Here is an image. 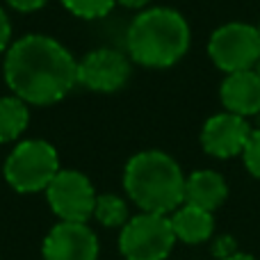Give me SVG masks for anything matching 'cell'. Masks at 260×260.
Instances as JSON below:
<instances>
[{
    "label": "cell",
    "mask_w": 260,
    "mask_h": 260,
    "mask_svg": "<svg viewBox=\"0 0 260 260\" xmlns=\"http://www.w3.org/2000/svg\"><path fill=\"white\" fill-rule=\"evenodd\" d=\"M212 253H215V258L226 260L238 253V244H235V240L231 238V235H221V238H217L215 244H212Z\"/></svg>",
    "instance_id": "cell-18"
},
{
    "label": "cell",
    "mask_w": 260,
    "mask_h": 260,
    "mask_svg": "<svg viewBox=\"0 0 260 260\" xmlns=\"http://www.w3.org/2000/svg\"><path fill=\"white\" fill-rule=\"evenodd\" d=\"M229 199V185L226 178L219 171L212 169H199L185 178V201L199 206L203 210L215 212L217 208H221Z\"/></svg>",
    "instance_id": "cell-12"
},
{
    "label": "cell",
    "mask_w": 260,
    "mask_h": 260,
    "mask_svg": "<svg viewBox=\"0 0 260 260\" xmlns=\"http://www.w3.org/2000/svg\"><path fill=\"white\" fill-rule=\"evenodd\" d=\"M176 242L169 215L139 212L121 226L119 253L126 260H167Z\"/></svg>",
    "instance_id": "cell-5"
},
{
    "label": "cell",
    "mask_w": 260,
    "mask_h": 260,
    "mask_svg": "<svg viewBox=\"0 0 260 260\" xmlns=\"http://www.w3.org/2000/svg\"><path fill=\"white\" fill-rule=\"evenodd\" d=\"M94 217L99 219L101 226L121 229L130 219L126 199L119 197V194H99L96 197V206H94Z\"/></svg>",
    "instance_id": "cell-15"
},
{
    "label": "cell",
    "mask_w": 260,
    "mask_h": 260,
    "mask_svg": "<svg viewBox=\"0 0 260 260\" xmlns=\"http://www.w3.org/2000/svg\"><path fill=\"white\" fill-rule=\"evenodd\" d=\"M96 189L89 176L78 169H59L57 176L46 187V199L59 221H87L94 217Z\"/></svg>",
    "instance_id": "cell-7"
},
{
    "label": "cell",
    "mask_w": 260,
    "mask_h": 260,
    "mask_svg": "<svg viewBox=\"0 0 260 260\" xmlns=\"http://www.w3.org/2000/svg\"><path fill=\"white\" fill-rule=\"evenodd\" d=\"M219 101L226 112L240 117H258L260 114V76L253 69L238 73H226L219 87Z\"/></svg>",
    "instance_id": "cell-11"
},
{
    "label": "cell",
    "mask_w": 260,
    "mask_h": 260,
    "mask_svg": "<svg viewBox=\"0 0 260 260\" xmlns=\"http://www.w3.org/2000/svg\"><path fill=\"white\" fill-rule=\"evenodd\" d=\"M59 3L73 16L85 18V21H96V18L108 16L114 9L117 0H59Z\"/></svg>",
    "instance_id": "cell-16"
},
{
    "label": "cell",
    "mask_w": 260,
    "mask_h": 260,
    "mask_svg": "<svg viewBox=\"0 0 260 260\" xmlns=\"http://www.w3.org/2000/svg\"><path fill=\"white\" fill-rule=\"evenodd\" d=\"M226 260H256L253 256H249V253H235V256H231V258H226Z\"/></svg>",
    "instance_id": "cell-22"
},
{
    "label": "cell",
    "mask_w": 260,
    "mask_h": 260,
    "mask_svg": "<svg viewBox=\"0 0 260 260\" xmlns=\"http://www.w3.org/2000/svg\"><path fill=\"white\" fill-rule=\"evenodd\" d=\"M253 71H256L258 76H260V59H258V64H256V69H253Z\"/></svg>",
    "instance_id": "cell-23"
},
{
    "label": "cell",
    "mask_w": 260,
    "mask_h": 260,
    "mask_svg": "<svg viewBox=\"0 0 260 260\" xmlns=\"http://www.w3.org/2000/svg\"><path fill=\"white\" fill-rule=\"evenodd\" d=\"M30 126V105L18 96H0V144L16 142Z\"/></svg>",
    "instance_id": "cell-14"
},
{
    "label": "cell",
    "mask_w": 260,
    "mask_h": 260,
    "mask_svg": "<svg viewBox=\"0 0 260 260\" xmlns=\"http://www.w3.org/2000/svg\"><path fill=\"white\" fill-rule=\"evenodd\" d=\"M258 30H260V21H258Z\"/></svg>",
    "instance_id": "cell-24"
},
{
    "label": "cell",
    "mask_w": 260,
    "mask_h": 260,
    "mask_svg": "<svg viewBox=\"0 0 260 260\" xmlns=\"http://www.w3.org/2000/svg\"><path fill=\"white\" fill-rule=\"evenodd\" d=\"M242 157H244V167H247V171L253 176V178L260 180V128H253Z\"/></svg>",
    "instance_id": "cell-17"
},
{
    "label": "cell",
    "mask_w": 260,
    "mask_h": 260,
    "mask_svg": "<svg viewBox=\"0 0 260 260\" xmlns=\"http://www.w3.org/2000/svg\"><path fill=\"white\" fill-rule=\"evenodd\" d=\"M48 0H7V5L16 12H23V14H30V12H37L41 9Z\"/></svg>",
    "instance_id": "cell-20"
},
{
    "label": "cell",
    "mask_w": 260,
    "mask_h": 260,
    "mask_svg": "<svg viewBox=\"0 0 260 260\" xmlns=\"http://www.w3.org/2000/svg\"><path fill=\"white\" fill-rule=\"evenodd\" d=\"M208 57L224 73L256 69L260 59L258 25H249L242 21L219 25L208 39Z\"/></svg>",
    "instance_id": "cell-6"
},
{
    "label": "cell",
    "mask_w": 260,
    "mask_h": 260,
    "mask_svg": "<svg viewBox=\"0 0 260 260\" xmlns=\"http://www.w3.org/2000/svg\"><path fill=\"white\" fill-rule=\"evenodd\" d=\"M59 155L57 148L46 139H23L9 151L3 165L7 185L18 194L46 192L50 180L57 176Z\"/></svg>",
    "instance_id": "cell-4"
},
{
    "label": "cell",
    "mask_w": 260,
    "mask_h": 260,
    "mask_svg": "<svg viewBox=\"0 0 260 260\" xmlns=\"http://www.w3.org/2000/svg\"><path fill=\"white\" fill-rule=\"evenodd\" d=\"M148 3L151 0H117V5H121L126 9H146Z\"/></svg>",
    "instance_id": "cell-21"
},
{
    "label": "cell",
    "mask_w": 260,
    "mask_h": 260,
    "mask_svg": "<svg viewBox=\"0 0 260 260\" xmlns=\"http://www.w3.org/2000/svg\"><path fill=\"white\" fill-rule=\"evenodd\" d=\"M9 46H12V23H9V16L5 14V9L0 7V55L7 53Z\"/></svg>",
    "instance_id": "cell-19"
},
{
    "label": "cell",
    "mask_w": 260,
    "mask_h": 260,
    "mask_svg": "<svg viewBox=\"0 0 260 260\" xmlns=\"http://www.w3.org/2000/svg\"><path fill=\"white\" fill-rule=\"evenodd\" d=\"M171 229L178 242L183 244H203L215 233V217L210 210H203L192 203H183L169 215Z\"/></svg>",
    "instance_id": "cell-13"
},
{
    "label": "cell",
    "mask_w": 260,
    "mask_h": 260,
    "mask_svg": "<svg viewBox=\"0 0 260 260\" xmlns=\"http://www.w3.org/2000/svg\"><path fill=\"white\" fill-rule=\"evenodd\" d=\"M130 78V57L114 48H96L78 59V85L99 94H114Z\"/></svg>",
    "instance_id": "cell-8"
},
{
    "label": "cell",
    "mask_w": 260,
    "mask_h": 260,
    "mask_svg": "<svg viewBox=\"0 0 260 260\" xmlns=\"http://www.w3.org/2000/svg\"><path fill=\"white\" fill-rule=\"evenodd\" d=\"M253 128L244 117L233 112H219L201 128V148L217 160L242 155Z\"/></svg>",
    "instance_id": "cell-10"
},
{
    "label": "cell",
    "mask_w": 260,
    "mask_h": 260,
    "mask_svg": "<svg viewBox=\"0 0 260 260\" xmlns=\"http://www.w3.org/2000/svg\"><path fill=\"white\" fill-rule=\"evenodd\" d=\"M101 244L89 224L57 221L41 244L44 260H99Z\"/></svg>",
    "instance_id": "cell-9"
},
{
    "label": "cell",
    "mask_w": 260,
    "mask_h": 260,
    "mask_svg": "<svg viewBox=\"0 0 260 260\" xmlns=\"http://www.w3.org/2000/svg\"><path fill=\"white\" fill-rule=\"evenodd\" d=\"M192 44L189 23L171 7H146L133 18L126 32V50L135 64L167 69L187 55Z\"/></svg>",
    "instance_id": "cell-2"
},
{
    "label": "cell",
    "mask_w": 260,
    "mask_h": 260,
    "mask_svg": "<svg viewBox=\"0 0 260 260\" xmlns=\"http://www.w3.org/2000/svg\"><path fill=\"white\" fill-rule=\"evenodd\" d=\"M185 178L187 176L169 153L146 148L126 162L123 189L142 212L171 215L185 201Z\"/></svg>",
    "instance_id": "cell-3"
},
{
    "label": "cell",
    "mask_w": 260,
    "mask_h": 260,
    "mask_svg": "<svg viewBox=\"0 0 260 260\" xmlns=\"http://www.w3.org/2000/svg\"><path fill=\"white\" fill-rule=\"evenodd\" d=\"M5 82L27 105L46 108L62 101L78 85V59L48 35H25L5 53Z\"/></svg>",
    "instance_id": "cell-1"
}]
</instances>
